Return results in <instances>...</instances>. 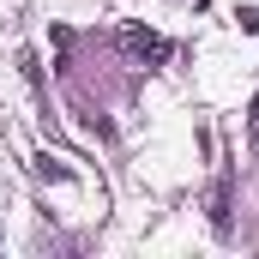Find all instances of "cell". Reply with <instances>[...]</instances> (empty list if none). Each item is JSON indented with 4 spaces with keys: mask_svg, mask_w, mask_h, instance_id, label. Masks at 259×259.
Here are the masks:
<instances>
[{
    "mask_svg": "<svg viewBox=\"0 0 259 259\" xmlns=\"http://www.w3.org/2000/svg\"><path fill=\"white\" fill-rule=\"evenodd\" d=\"M235 24H241L247 36H259V6H241V12H235Z\"/></svg>",
    "mask_w": 259,
    "mask_h": 259,
    "instance_id": "cell-1",
    "label": "cell"
}]
</instances>
